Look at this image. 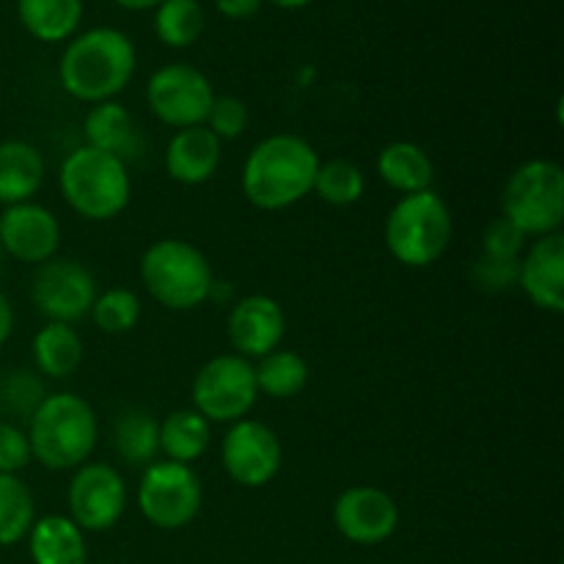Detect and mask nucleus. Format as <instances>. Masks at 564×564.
<instances>
[{"label": "nucleus", "instance_id": "f257e3e1", "mask_svg": "<svg viewBox=\"0 0 564 564\" xmlns=\"http://www.w3.org/2000/svg\"><path fill=\"white\" fill-rule=\"evenodd\" d=\"M319 163L317 149L295 132L262 138L242 163V196L264 213L295 207L314 193Z\"/></svg>", "mask_w": 564, "mask_h": 564}, {"label": "nucleus", "instance_id": "f03ea898", "mask_svg": "<svg viewBox=\"0 0 564 564\" xmlns=\"http://www.w3.org/2000/svg\"><path fill=\"white\" fill-rule=\"evenodd\" d=\"M138 53L119 28H91L75 33L61 53L58 80L72 99L86 105L110 102L130 86Z\"/></svg>", "mask_w": 564, "mask_h": 564}, {"label": "nucleus", "instance_id": "7ed1b4c3", "mask_svg": "<svg viewBox=\"0 0 564 564\" xmlns=\"http://www.w3.org/2000/svg\"><path fill=\"white\" fill-rule=\"evenodd\" d=\"M28 444L39 466L50 471H75L99 444V419L91 402L72 391L44 397L28 419Z\"/></svg>", "mask_w": 564, "mask_h": 564}, {"label": "nucleus", "instance_id": "20e7f679", "mask_svg": "<svg viewBox=\"0 0 564 564\" xmlns=\"http://www.w3.org/2000/svg\"><path fill=\"white\" fill-rule=\"evenodd\" d=\"M58 185L72 213L94 224L119 218L132 198V180L124 160L86 143L72 149L64 158Z\"/></svg>", "mask_w": 564, "mask_h": 564}, {"label": "nucleus", "instance_id": "39448f33", "mask_svg": "<svg viewBox=\"0 0 564 564\" xmlns=\"http://www.w3.org/2000/svg\"><path fill=\"white\" fill-rule=\"evenodd\" d=\"M143 286L149 297L169 312H193L209 301L215 290V273L202 248L182 237L154 240L141 257Z\"/></svg>", "mask_w": 564, "mask_h": 564}, {"label": "nucleus", "instance_id": "423d86ee", "mask_svg": "<svg viewBox=\"0 0 564 564\" xmlns=\"http://www.w3.org/2000/svg\"><path fill=\"white\" fill-rule=\"evenodd\" d=\"M455 218L438 193L430 191L402 196L386 218V248L405 268H430L452 246Z\"/></svg>", "mask_w": 564, "mask_h": 564}, {"label": "nucleus", "instance_id": "0eeeda50", "mask_svg": "<svg viewBox=\"0 0 564 564\" xmlns=\"http://www.w3.org/2000/svg\"><path fill=\"white\" fill-rule=\"evenodd\" d=\"M501 218L523 237H545L564 224V171L545 158L518 165L501 191Z\"/></svg>", "mask_w": 564, "mask_h": 564}, {"label": "nucleus", "instance_id": "6e6552de", "mask_svg": "<svg viewBox=\"0 0 564 564\" xmlns=\"http://www.w3.org/2000/svg\"><path fill=\"white\" fill-rule=\"evenodd\" d=\"M138 512L163 532H180L191 527L204 505V488L193 466L171 460H154L143 468L135 494Z\"/></svg>", "mask_w": 564, "mask_h": 564}, {"label": "nucleus", "instance_id": "1a4fd4ad", "mask_svg": "<svg viewBox=\"0 0 564 564\" xmlns=\"http://www.w3.org/2000/svg\"><path fill=\"white\" fill-rule=\"evenodd\" d=\"M193 411L209 424H235L248 419L259 400L253 361L237 352H220L196 372L191 386Z\"/></svg>", "mask_w": 564, "mask_h": 564}, {"label": "nucleus", "instance_id": "9d476101", "mask_svg": "<svg viewBox=\"0 0 564 564\" xmlns=\"http://www.w3.org/2000/svg\"><path fill=\"white\" fill-rule=\"evenodd\" d=\"M215 102V88L198 66L174 61L152 72L147 83V105L154 119L174 130L198 127L207 121Z\"/></svg>", "mask_w": 564, "mask_h": 564}, {"label": "nucleus", "instance_id": "9b49d317", "mask_svg": "<svg viewBox=\"0 0 564 564\" xmlns=\"http://www.w3.org/2000/svg\"><path fill=\"white\" fill-rule=\"evenodd\" d=\"M97 279L91 270L77 259L53 257L39 264L31 281V301L47 323H77L88 317L97 301Z\"/></svg>", "mask_w": 564, "mask_h": 564}, {"label": "nucleus", "instance_id": "f8f14e48", "mask_svg": "<svg viewBox=\"0 0 564 564\" xmlns=\"http://www.w3.org/2000/svg\"><path fill=\"white\" fill-rule=\"evenodd\" d=\"M220 463L231 482L240 488H264L279 477L284 463L279 433L257 419L229 424L220 441Z\"/></svg>", "mask_w": 564, "mask_h": 564}, {"label": "nucleus", "instance_id": "ddd939ff", "mask_svg": "<svg viewBox=\"0 0 564 564\" xmlns=\"http://www.w3.org/2000/svg\"><path fill=\"white\" fill-rule=\"evenodd\" d=\"M69 518L83 532H108L124 518L127 482L110 463H83L66 488Z\"/></svg>", "mask_w": 564, "mask_h": 564}, {"label": "nucleus", "instance_id": "4468645a", "mask_svg": "<svg viewBox=\"0 0 564 564\" xmlns=\"http://www.w3.org/2000/svg\"><path fill=\"white\" fill-rule=\"evenodd\" d=\"M334 527L347 543L369 549L394 538L400 527V507L389 490L375 485H352L336 496Z\"/></svg>", "mask_w": 564, "mask_h": 564}, {"label": "nucleus", "instance_id": "2eb2a0df", "mask_svg": "<svg viewBox=\"0 0 564 564\" xmlns=\"http://www.w3.org/2000/svg\"><path fill=\"white\" fill-rule=\"evenodd\" d=\"M0 248L22 264H44L58 257L61 224L53 209L36 202L3 207L0 213Z\"/></svg>", "mask_w": 564, "mask_h": 564}, {"label": "nucleus", "instance_id": "dca6fc26", "mask_svg": "<svg viewBox=\"0 0 564 564\" xmlns=\"http://www.w3.org/2000/svg\"><path fill=\"white\" fill-rule=\"evenodd\" d=\"M286 334V314L275 297L246 295L231 306L226 317V336L237 356L259 361L268 352L279 350Z\"/></svg>", "mask_w": 564, "mask_h": 564}, {"label": "nucleus", "instance_id": "f3484780", "mask_svg": "<svg viewBox=\"0 0 564 564\" xmlns=\"http://www.w3.org/2000/svg\"><path fill=\"white\" fill-rule=\"evenodd\" d=\"M518 286L538 308L564 312V235L538 237L518 262Z\"/></svg>", "mask_w": 564, "mask_h": 564}, {"label": "nucleus", "instance_id": "a211bd4d", "mask_svg": "<svg viewBox=\"0 0 564 564\" xmlns=\"http://www.w3.org/2000/svg\"><path fill=\"white\" fill-rule=\"evenodd\" d=\"M220 158H224V143L207 127H185L176 130L165 147V171L180 185L198 187L218 174Z\"/></svg>", "mask_w": 564, "mask_h": 564}, {"label": "nucleus", "instance_id": "6ab92c4d", "mask_svg": "<svg viewBox=\"0 0 564 564\" xmlns=\"http://www.w3.org/2000/svg\"><path fill=\"white\" fill-rule=\"evenodd\" d=\"M47 163L31 141H0V207L33 202L44 185Z\"/></svg>", "mask_w": 564, "mask_h": 564}, {"label": "nucleus", "instance_id": "aec40b11", "mask_svg": "<svg viewBox=\"0 0 564 564\" xmlns=\"http://www.w3.org/2000/svg\"><path fill=\"white\" fill-rule=\"evenodd\" d=\"M25 540L33 564H88L86 532L69 516L36 518Z\"/></svg>", "mask_w": 564, "mask_h": 564}, {"label": "nucleus", "instance_id": "412c9836", "mask_svg": "<svg viewBox=\"0 0 564 564\" xmlns=\"http://www.w3.org/2000/svg\"><path fill=\"white\" fill-rule=\"evenodd\" d=\"M375 169H378L380 182L389 185L391 191L402 193V196L430 191L435 180L433 158L427 154V149L413 141L386 143L378 152Z\"/></svg>", "mask_w": 564, "mask_h": 564}, {"label": "nucleus", "instance_id": "4be33fe9", "mask_svg": "<svg viewBox=\"0 0 564 564\" xmlns=\"http://www.w3.org/2000/svg\"><path fill=\"white\" fill-rule=\"evenodd\" d=\"M83 135H86V147L116 154L124 163L138 149L135 116L116 99L91 105V110L83 119Z\"/></svg>", "mask_w": 564, "mask_h": 564}, {"label": "nucleus", "instance_id": "5701e85b", "mask_svg": "<svg viewBox=\"0 0 564 564\" xmlns=\"http://www.w3.org/2000/svg\"><path fill=\"white\" fill-rule=\"evenodd\" d=\"M31 352L36 372L50 380L72 378L86 356L80 334L66 323H44L33 336Z\"/></svg>", "mask_w": 564, "mask_h": 564}, {"label": "nucleus", "instance_id": "b1692460", "mask_svg": "<svg viewBox=\"0 0 564 564\" xmlns=\"http://www.w3.org/2000/svg\"><path fill=\"white\" fill-rule=\"evenodd\" d=\"M17 17L36 42H69L83 20V0H17Z\"/></svg>", "mask_w": 564, "mask_h": 564}, {"label": "nucleus", "instance_id": "393cba45", "mask_svg": "<svg viewBox=\"0 0 564 564\" xmlns=\"http://www.w3.org/2000/svg\"><path fill=\"white\" fill-rule=\"evenodd\" d=\"M110 446L127 466L147 468L160 455V422L149 411L127 408L110 427Z\"/></svg>", "mask_w": 564, "mask_h": 564}, {"label": "nucleus", "instance_id": "a878e982", "mask_svg": "<svg viewBox=\"0 0 564 564\" xmlns=\"http://www.w3.org/2000/svg\"><path fill=\"white\" fill-rule=\"evenodd\" d=\"M209 441H213V424L193 408L169 413L160 422V455L171 463L193 466L209 449Z\"/></svg>", "mask_w": 564, "mask_h": 564}, {"label": "nucleus", "instance_id": "bb28decb", "mask_svg": "<svg viewBox=\"0 0 564 564\" xmlns=\"http://www.w3.org/2000/svg\"><path fill=\"white\" fill-rule=\"evenodd\" d=\"M253 375H257L259 394L270 400H292L308 386L306 358L284 347L259 358V364H253Z\"/></svg>", "mask_w": 564, "mask_h": 564}, {"label": "nucleus", "instance_id": "cd10ccee", "mask_svg": "<svg viewBox=\"0 0 564 564\" xmlns=\"http://www.w3.org/2000/svg\"><path fill=\"white\" fill-rule=\"evenodd\" d=\"M36 521V499L20 474H0V549L22 543Z\"/></svg>", "mask_w": 564, "mask_h": 564}, {"label": "nucleus", "instance_id": "c85d7f7f", "mask_svg": "<svg viewBox=\"0 0 564 564\" xmlns=\"http://www.w3.org/2000/svg\"><path fill=\"white\" fill-rule=\"evenodd\" d=\"M207 17L198 0H163L154 9V33L165 47L185 50L202 39Z\"/></svg>", "mask_w": 564, "mask_h": 564}, {"label": "nucleus", "instance_id": "c756f323", "mask_svg": "<svg viewBox=\"0 0 564 564\" xmlns=\"http://www.w3.org/2000/svg\"><path fill=\"white\" fill-rule=\"evenodd\" d=\"M367 191V176L352 160L334 158L319 163L317 180H314V193L330 207H352L364 198Z\"/></svg>", "mask_w": 564, "mask_h": 564}, {"label": "nucleus", "instance_id": "7c9ffc66", "mask_svg": "<svg viewBox=\"0 0 564 564\" xmlns=\"http://www.w3.org/2000/svg\"><path fill=\"white\" fill-rule=\"evenodd\" d=\"M141 297L132 290H124V286H113V290H105L102 295H97L88 317L94 319L102 334L121 336L130 334L138 323H141Z\"/></svg>", "mask_w": 564, "mask_h": 564}, {"label": "nucleus", "instance_id": "2f4dec72", "mask_svg": "<svg viewBox=\"0 0 564 564\" xmlns=\"http://www.w3.org/2000/svg\"><path fill=\"white\" fill-rule=\"evenodd\" d=\"M47 397V386L36 369H11L0 383V408L17 419H31Z\"/></svg>", "mask_w": 564, "mask_h": 564}, {"label": "nucleus", "instance_id": "473e14b6", "mask_svg": "<svg viewBox=\"0 0 564 564\" xmlns=\"http://www.w3.org/2000/svg\"><path fill=\"white\" fill-rule=\"evenodd\" d=\"M248 124H251V110H248V105L237 97H215L213 108H209L207 113V121H204V127H207L220 143L237 141V138L246 135Z\"/></svg>", "mask_w": 564, "mask_h": 564}, {"label": "nucleus", "instance_id": "72a5a7b5", "mask_svg": "<svg viewBox=\"0 0 564 564\" xmlns=\"http://www.w3.org/2000/svg\"><path fill=\"white\" fill-rule=\"evenodd\" d=\"M527 251V237L505 218L490 220L488 229L482 235V257L488 259H521V253Z\"/></svg>", "mask_w": 564, "mask_h": 564}, {"label": "nucleus", "instance_id": "f704fd0d", "mask_svg": "<svg viewBox=\"0 0 564 564\" xmlns=\"http://www.w3.org/2000/svg\"><path fill=\"white\" fill-rule=\"evenodd\" d=\"M31 444L28 433L14 422H0V474H20L31 466Z\"/></svg>", "mask_w": 564, "mask_h": 564}, {"label": "nucleus", "instance_id": "c9c22d12", "mask_svg": "<svg viewBox=\"0 0 564 564\" xmlns=\"http://www.w3.org/2000/svg\"><path fill=\"white\" fill-rule=\"evenodd\" d=\"M518 262L521 259H488L482 257L474 264V284L485 292H507L518 286Z\"/></svg>", "mask_w": 564, "mask_h": 564}, {"label": "nucleus", "instance_id": "e433bc0d", "mask_svg": "<svg viewBox=\"0 0 564 564\" xmlns=\"http://www.w3.org/2000/svg\"><path fill=\"white\" fill-rule=\"evenodd\" d=\"M264 0H215V9L226 20H251L253 14H259Z\"/></svg>", "mask_w": 564, "mask_h": 564}, {"label": "nucleus", "instance_id": "4c0bfd02", "mask_svg": "<svg viewBox=\"0 0 564 564\" xmlns=\"http://www.w3.org/2000/svg\"><path fill=\"white\" fill-rule=\"evenodd\" d=\"M11 330H14V306H11L9 297L0 292V347L11 339Z\"/></svg>", "mask_w": 564, "mask_h": 564}, {"label": "nucleus", "instance_id": "58836bf2", "mask_svg": "<svg viewBox=\"0 0 564 564\" xmlns=\"http://www.w3.org/2000/svg\"><path fill=\"white\" fill-rule=\"evenodd\" d=\"M113 3L127 11H147V9H158L163 0H113Z\"/></svg>", "mask_w": 564, "mask_h": 564}, {"label": "nucleus", "instance_id": "ea45409f", "mask_svg": "<svg viewBox=\"0 0 564 564\" xmlns=\"http://www.w3.org/2000/svg\"><path fill=\"white\" fill-rule=\"evenodd\" d=\"M268 3L279 6V9H284V11H297V9H306V6H312L314 0H268Z\"/></svg>", "mask_w": 564, "mask_h": 564}, {"label": "nucleus", "instance_id": "a19ab883", "mask_svg": "<svg viewBox=\"0 0 564 564\" xmlns=\"http://www.w3.org/2000/svg\"><path fill=\"white\" fill-rule=\"evenodd\" d=\"M3 259H6V253H3V248H0V268H3Z\"/></svg>", "mask_w": 564, "mask_h": 564}, {"label": "nucleus", "instance_id": "79ce46f5", "mask_svg": "<svg viewBox=\"0 0 564 564\" xmlns=\"http://www.w3.org/2000/svg\"><path fill=\"white\" fill-rule=\"evenodd\" d=\"M0 213H3V207H0Z\"/></svg>", "mask_w": 564, "mask_h": 564}]
</instances>
